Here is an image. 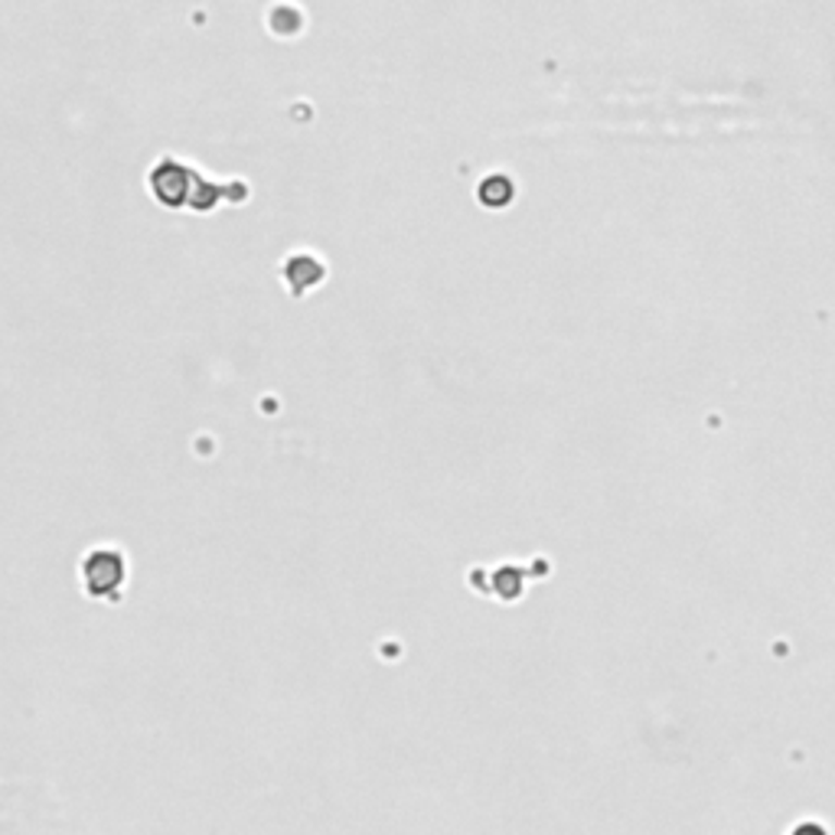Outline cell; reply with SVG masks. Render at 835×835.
Returning a JSON list of instances; mask_svg holds the SVG:
<instances>
[{"mask_svg":"<svg viewBox=\"0 0 835 835\" xmlns=\"http://www.w3.org/2000/svg\"><path fill=\"white\" fill-rule=\"evenodd\" d=\"M790 835H830L826 833V826H820V823H800V826H794Z\"/></svg>","mask_w":835,"mask_h":835,"instance_id":"1","label":"cell"}]
</instances>
